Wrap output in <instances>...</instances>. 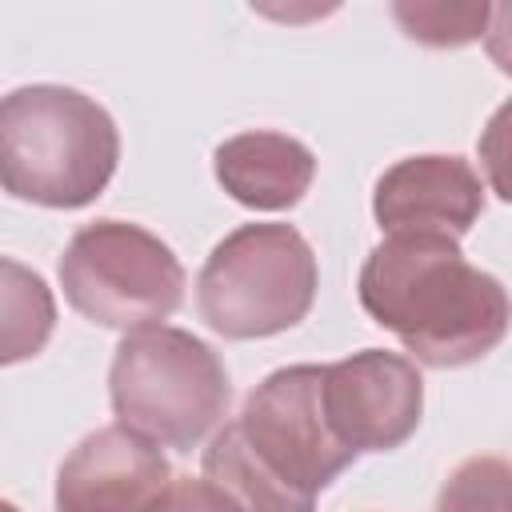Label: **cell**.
<instances>
[{
  "mask_svg": "<svg viewBox=\"0 0 512 512\" xmlns=\"http://www.w3.org/2000/svg\"><path fill=\"white\" fill-rule=\"evenodd\" d=\"M228 368L200 336L156 324L128 332L108 368L116 424L156 448L192 452L228 408Z\"/></svg>",
  "mask_w": 512,
  "mask_h": 512,
  "instance_id": "obj_4",
  "label": "cell"
},
{
  "mask_svg": "<svg viewBox=\"0 0 512 512\" xmlns=\"http://www.w3.org/2000/svg\"><path fill=\"white\" fill-rule=\"evenodd\" d=\"M508 460L500 456H472L460 468H452V476L440 484L436 492V508L432 512H508Z\"/></svg>",
  "mask_w": 512,
  "mask_h": 512,
  "instance_id": "obj_12",
  "label": "cell"
},
{
  "mask_svg": "<svg viewBox=\"0 0 512 512\" xmlns=\"http://www.w3.org/2000/svg\"><path fill=\"white\" fill-rule=\"evenodd\" d=\"M424 412L420 368L384 348L352 352L324 364V416L352 452H392L416 428Z\"/></svg>",
  "mask_w": 512,
  "mask_h": 512,
  "instance_id": "obj_7",
  "label": "cell"
},
{
  "mask_svg": "<svg viewBox=\"0 0 512 512\" xmlns=\"http://www.w3.org/2000/svg\"><path fill=\"white\" fill-rule=\"evenodd\" d=\"M312 244L292 224H240L196 276L200 320L224 340H260L296 328L316 304Z\"/></svg>",
  "mask_w": 512,
  "mask_h": 512,
  "instance_id": "obj_5",
  "label": "cell"
},
{
  "mask_svg": "<svg viewBox=\"0 0 512 512\" xmlns=\"http://www.w3.org/2000/svg\"><path fill=\"white\" fill-rule=\"evenodd\" d=\"M476 12L484 8H448V4H396V20L408 28L412 40L420 44H436V48H448V44H468L480 36V24H456V20H472Z\"/></svg>",
  "mask_w": 512,
  "mask_h": 512,
  "instance_id": "obj_13",
  "label": "cell"
},
{
  "mask_svg": "<svg viewBox=\"0 0 512 512\" xmlns=\"http://www.w3.org/2000/svg\"><path fill=\"white\" fill-rule=\"evenodd\" d=\"M120 164V132L104 104L64 84L0 96V188L40 208L92 204Z\"/></svg>",
  "mask_w": 512,
  "mask_h": 512,
  "instance_id": "obj_3",
  "label": "cell"
},
{
  "mask_svg": "<svg viewBox=\"0 0 512 512\" xmlns=\"http://www.w3.org/2000/svg\"><path fill=\"white\" fill-rule=\"evenodd\" d=\"M356 296L412 364L428 368L476 364L508 332L504 284L468 264L448 236H384L360 268Z\"/></svg>",
  "mask_w": 512,
  "mask_h": 512,
  "instance_id": "obj_2",
  "label": "cell"
},
{
  "mask_svg": "<svg viewBox=\"0 0 512 512\" xmlns=\"http://www.w3.org/2000/svg\"><path fill=\"white\" fill-rule=\"evenodd\" d=\"M220 188L256 212H284L304 200L316 180V156L308 144L284 132H240L212 152Z\"/></svg>",
  "mask_w": 512,
  "mask_h": 512,
  "instance_id": "obj_10",
  "label": "cell"
},
{
  "mask_svg": "<svg viewBox=\"0 0 512 512\" xmlns=\"http://www.w3.org/2000/svg\"><path fill=\"white\" fill-rule=\"evenodd\" d=\"M56 328V296L40 272L0 256V368L44 352Z\"/></svg>",
  "mask_w": 512,
  "mask_h": 512,
  "instance_id": "obj_11",
  "label": "cell"
},
{
  "mask_svg": "<svg viewBox=\"0 0 512 512\" xmlns=\"http://www.w3.org/2000/svg\"><path fill=\"white\" fill-rule=\"evenodd\" d=\"M172 468L144 436L104 424L88 432L56 472V512H152Z\"/></svg>",
  "mask_w": 512,
  "mask_h": 512,
  "instance_id": "obj_9",
  "label": "cell"
},
{
  "mask_svg": "<svg viewBox=\"0 0 512 512\" xmlns=\"http://www.w3.org/2000/svg\"><path fill=\"white\" fill-rule=\"evenodd\" d=\"M184 264L140 224L92 220L60 256L64 300L100 328L140 332L164 324L184 300Z\"/></svg>",
  "mask_w": 512,
  "mask_h": 512,
  "instance_id": "obj_6",
  "label": "cell"
},
{
  "mask_svg": "<svg viewBox=\"0 0 512 512\" xmlns=\"http://www.w3.org/2000/svg\"><path fill=\"white\" fill-rule=\"evenodd\" d=\"M0 512H20L16 504H8V500H0Z\"/></svg>",
  "mask_w": 512,
  "mask_h": 512,
  "instance_id": "obj_15",
  "label": "cell"
},
{
  "mask_svg": "<svg viewBox=\"0 0 512 512\" xmlns=\"http://www.w3.org/2000/svg\"><path fill=\"white\" fill-rule=\"evenodd\" d=\"M484 212V180L464 156H404L376 180L372 216L388 236L460 240Z\"/></svg>",
  "mask_w": 512,
  "mask_h": 512,
  "instance_id": "obj_8",
  "label": "cell"
},
{
  "mask_svg": "<svg viewBox=\"0 0 512 512\" xmlns=\"http://www.w3.org/2000/svg\"><path fill=\"white\" fill-rule=\"evenodd\" d=\"M152 512H236L224 492H216L208 480H192V476H172L168 488L160 492V500L152 504Z\"/></svg>",
  "mask_w": 512,
  "mask_h": 512,
  "instance_id": "obj_14",
  "label": "cell"
},
{
  "mask_svg": "<svg viewBox=\"0 0 512 512\" xmlns=\"http://www.w3.org/2000/svg\"><path fill=\"white\" fill-rule=\"evenodd\" d=\"M352 460L324 416V364H288L208 440L204 480L236 512H316V496Z\"/></svg>",
  "mask_w": 512,
  "mask_h": 512,
  "instance_id": "obj_1",
  "label": "cell"
}]
</instances>
